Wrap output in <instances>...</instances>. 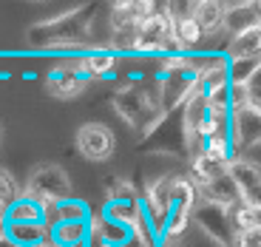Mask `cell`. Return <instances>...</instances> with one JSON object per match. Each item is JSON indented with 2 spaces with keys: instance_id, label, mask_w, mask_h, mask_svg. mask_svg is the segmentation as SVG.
Segmentation results:
<instances>
[{
  "instance_id": "1",
  "label": "cell",
  "mask_w": 261,
  "mask_h": 247,
  "mask_svg": "<svg viewBox=\"0 0 261 247\" xmlns=\"http://www.w3.org/2000/svg\"><path fill=\"white\" fill-rule=\"evenodd\" d=\"M94 14H97V6H74L48 20H40L26 32V43L32 48L77 57L85 52V43L91 40Z\"/></svg>"
},
{
  "instance_id": "2",
  "label": "cell",
  "mask_w": 261,
  "mask_h": 247,
  "mask_svg": "<svg viewBox=\"0 0 261 247\" xmlns=\"http://www.w3.org/2000/svg\"><path fill=\"white\" fill-rule=\"evenodd\" d=\"M111 111L122 119L128 128L139 134H150L153 125L165 117L159 108V97L153 85L145 83H125L111 94Z\"/></svg>"
},
{
  "instance_id": "3",
  "label": "cell",
  "mask_w": 261,
  "mask_h": 247,
  "mask_svg": "<svg viewBox=\"0 0 261 247\" xmlns=\"http://www.w3.org/2000/svg\"><path fill=\"white\" fill-rule=\"evenodd\" d=\"M23 193L37 199L48 210V216H54L60 202L74 199V185H71V176L65 174V168L48 162V165H40V168H34L29 174L26 185H23Z\"/></svg>"
},
{
  "instance_id": "4",
  "label": "cell",
  "mask_w": 261,
  "mask_h": 247,
  "mask_svg": "<svg viewBox=\"0 0 261 247\" xmlns=\"http://www.w3.org/2000/svg\"><path fill=\"white\" fill-rule=\"evenodd\" d=\"M188 142H190V134H188L182 111H173V114H165V117L153 125L150 134H145L142 148L153 151V154H170V156L182 154L185 159H188Z\"/></svg>"
},
{
  "instance_id": "5",
  "label": "cell",
  "mask_w": 261,
  "mask_h": 247,
  "mask_svg": "<svg viewBox=\"0 0 261 247\" xmlns=\"http://www.w3.org/2000/svg\"><path fill=\"white\" fill-rule=\"evenodd\" d=\"M91 77L88 71L83 68L80 57H63L57 65H54L51 71L46 74V88L51 97L57 100H74L88 88Z\"/></svg>"
},
{
  "instance_id": "6",
  "label": "cell",
  "mask_w": 261,
  "mask_h": 247,
  "mask_svg": "<svg viewBox=\"0 0 261 247\" xmlns=\"http://www.w3.org/2000/svg\"><path fill=\"white\" fill-rule=\"evenodd\" d=\"M193 225L199 228V233H204L219 247L236 244V228H233V219H230V208H224V205L199 202V208L193 210Z\"/></svg>"
},
{
  "instance_id": "7",
  "label": "cell",
  "mask_w": 261,
  "mask_h": 247,
  "mask_svg": "<svg viewBox=\"0 0 261 247\" xmlns=\"http://www.w3.org/2000/svg\"><path fill=\"white\" fill-rule=\"evenodd\" d=\"M74 145H77L80 156L88 159V162H108L114 156V148H117V137L102 122H85L80 125Z\"/></svg>"
},
{
  "instance_id": "8",
  "label": "cell",
  "mask_w": 261,
  "mask_h": 247,
  "mask_svg": "<svg viewBox=\"0 0 261 247\" xmlns=\"http://www.w3.org/2000/svg\"><path fill=\"white\" fill-rule=\"evenodd\" d=\"M170 12H173V52L196 54V48L207 40V34H204V29L196 23L193 3L185 6V9H179L176 3H170Z\"/></svg>"
},
{
  "instance_id": "9",
  "label": "cell",
  "mask_w": 261,
  "mask_h": 247,
  "mask_svg": "<svg viewBox=\"0 0 261 247\" xmlns=\"http://www.w3.org/2000/svg\"><path fill=\"white\" fill-rule=\"evenodd\" d=\"M230 176L242 190V199L261 210V165H255L247 156H236L230 162Z\"/></svg>"
},
{
  "instance_id": "10",
  "label": "cell",
  "mask_w": 261,
  "mask_h": 247,
  "mask_svg": "<svg viewBox=\"0 0 261 247\" xmlns=\"http://www.w3.org/2000/svg\"><path fill=\"white\" fill-rule=\"evenodd\" d=\"M230 137H233L236 154L242 156L244 151L261 145V114L253 108H242L236 111L230 119Z\"/></svg>"
},
{
  "instance_id": "11",
  "label": "cell",
  "mask_w": 261,
  "mask_h": 247,
  "mask_svg": "<svg viewBox=\"0 0 261 247\" xmlns=\"http://www.w3.org/2000/svg\"><path fill=\"white\" fill-rule=\"evenodd\" d=\"M83 68L88 71L91 80H114L117 77V65H119V54L114 48H99V46H88L83 54H77Z\"/></svg>"
},
{
  "instance_id": "12",
  "label": "cell",
  "mask_w": 261,
  "mask_h": 247,
  "mask_svg": "<svg viewBox=\"0 0 261 247\" xmlns=\"http://www.w3.org/2000/svg\"><path fill=\"white\" fill-rule=\"evenodd\" d=\"M9 247H46L51 241V225L40 221V225H6L3 233Z\"/></svg>"
},
{
  "instance_id": "13",
  "label": "cell",
  "mask_w": 261,
  "mask_h": 247,
  "mask_svg": "<svg viewBox=\"0 0 261 247\" xmlns=\"http://www.w3.org/2000/svg\"><path fill=\"white\" fill-rule=\"evenodd\" d=\"M255 26H261L255 3H230L227 6V14H224V34H227V40L236 37V34L250 32Z\"/></svg>"
},
{
  "instance_id": "14",
  "label": "cell",
  "mask_w": 261,
  "mask_h": 247,
  "mask_svg": "<svg viewBox=\"0 0 261 247\" xmlns=\"http://www.w3.org/2000/svg\"><path fill=\"white\" fill-rule=\"evenodd\" d=\"M51 241L60 247H91V221H51Z\"/></svg>"
},
{
  "instance_id": "15",
  "label": "cell",
  "mask_w": 261,
  "mask_h": 247,
  "mask_svg": "<svg viewBox=\"0 0 261 247\" xmlns=\"http://www.w3.org/2000/svg\"><path fill=\"white\" fill-rule=\"evenodd\" d=\"M199 193H202V202H213V205H224V208H233V205L242 202V190H239V185L233 182L230 174H224V176H219V179H213V182L202 185Z\"/></svg>"
},
{
  "instance_id": "16",
  "label": "cell",
  "mask_w": 261,
  "mask_h": 247,
  "mask_svg": "<svg viewBox=\"0 0 261 247\" xmlns=\"http://www.w3.org/2000/svg\"><path fill=\"white\" fill-rule=\"evenodd\" d=\"M40 221H48L51 225V216H48V210L37 199H32L26 193L20 196L6 213V225H40Z\"/></svg>"
},
{
  "instance_id": "17",
  "label": "cell",
  "mask_w": 261,
  "mask_h": 247,
  "mask_svg": "<svg viewBox=\"0 0 261 247\" xmlns=\"http://www.w3.org/2000/svg\"><path fill=\"white\" fill-rule=\"evenodd\" d=\"M224 54L230 60H261V26L230 37Z\"/></svg>"
},
{
  "instance_id": "18",
  "label": "cell",
  "mask_w": 261,
  "mask_h": 247,
  "mask_svg": "<svg viewBox=\"0 0 261 247\" xmlns=\"http://www.w3.org/2000/svg\"><path fill=\"white\" fill-rule=\"evenodd\" d=\"M224 14H227V6H224V3H216V0L193 3V17H196V23L204 29L207 37L224 32Z\"/></svg>"
},
{
  "instance_id": "19",
  "label": "cell",
  "mask_w": 261,
  "mask_h": 247,
  "mask_svg": "<svg viewBox=\"0 0 261 247\" xmlns=\"http://www.w3.org/2000/svg\"><path fill=\"white\" fill-rule=\"evenodd\" d=\"M190 225H193V213H188V210H170L168 219H165V228H162V241L165 244L185 241V233L190 230Z\"/></svg>"
},
{
  "instance_id": "20",
  "label": "cell",
  "mask_w": 261,
  "mask_h": 247,
  "mask_svg": "<svg viewBox=\"0 0 261 247\" xmlns=\"http://www.w3.org/2000/svg\"><path fill=\"white\" fill-rule=\"evenodd\" d=\"M105 202H142V193L130 179L108 176L105 179Z\"/></svg>"
},
{
  "instance_id": "21",
  "label": "cell",
  "mask_w": 261,
  "mask_h": 247,
  "mask_svg": "<svg viewBox=\"0 0 261 247\" xmlns=\"http://www.w3.org/2000/svg\"><path fill=\"white\" fill-rule=\"evenodd\" d=\"M91 219H94V210L77 196L68 202H60L51 216V221H91Z\"/></svg>"
},
{
  "instance_id": "22",
  "label": "cell",
  "mask_w": 261,
  "mask_h": 247,
  "mask_svg": "<svg viewBox=\"0 0 261 247\" xmlns=\"http://www.w3.org/2000/svg\"><path fill=\"white\" fill-rule=\"evenodd\" d=\"M230 219H233L236 233H244V230L261 228V213H258V208L247 205L244 199L239 202V205H233V208H230Z\"/></svg>"
},
{
  "instance_id": "23",
  "label": "cell",
  "mask_w": 261,
  "mask_h": 247,
  "mask_svg": "<svg viewBox=\"0 0 261 247\" xmlns=\"http://www.w3.org/2000/svg\"><path fill=\"white\" fill-rule=\"evenodd\" d=\"M23 196V188H20V182L14 179L9 170L0 168V216H6L9 208H12L14 202Z\"/></svg>"
},
{
  "instance_id": "24",
  "label": "cell",
  "mask_w": 261,
  "mask_h": 247,
  "mask_svg": "<svg viewBox=\"0 0 261 247\" xmlns=\"http://www.w3.org/2000/svg\"><path fill=\"white\" fill-rule=\"evenodd\" d=\"M233 247H261V228L244 230V233H236V244Z\"/></svg>"
},
{
  "instance_id": "25",
  "label": "cell",
  "mask_w": 261,
  "mask_h": 247,
  "mask_svg": "<svg viewBox=\"0 0 261 247\" xmlns=\"http://www.w3.org/2000/svg\"><path fill=\"white\" fill-rule=\"evenodd\" d=\"M247 91L250 94H261V65H258V71L253 74V80L247 83Z\"/></svg>"
},
{
  "instance_id": "26",
  "label": "cell",
  "mask_w": 261,
  "mask_h": 247,
  "mask_svg": "<svg viewBox=\"0 0 261 247\" xmlns=\"http://www.w3.org/2000/svg\"><path fill=\"white\" fill-rule=\"evenodd\" d=\"M165 247H188L185 241H176V244H165Z\"/></svg>"
},
{
  "instance_id": "27",
  "label": "cell",
  "mask_w": 261,
  "mask_h": 247,
  "mask_svg": "<svg viewBox=\"0 0 261 247\" xmlns=\"http://www.w3.org/2000/svg\"><path fill=\"white\" fill-rule=\"evenodd\" d=\"M255 9H258V17H261V0H258V3H255Z\"/></svg>"
},
{
  "instance_id": "28",
  "label": "cell",
  "mask_w": 261,
  "mask_h": 247,
  "mask_svg": "<svg viewBox=\"0 0 261 247\" xmlns=\"http://www.w3.org/2000/svg\"><path fill=\"white\" fill-rule=\"evenodd\" d=\"M46 247H60V244H54V241H48V244Z\"/></svg>"
},
{
  "instance_id": "29",
  "label": "cell",
  "mask_w": 261,
  "mask_h": 247,
  "mask_svg": "<svg viewBox=\"0 0 261 247\" xmlns=\"http://www.w3.org/2000/svg\"><path fill=\"white\" fill-rule=\"evenodd\" d=\"M0 137H3V128H0Z\"/></svg>"
}]
</instances>
